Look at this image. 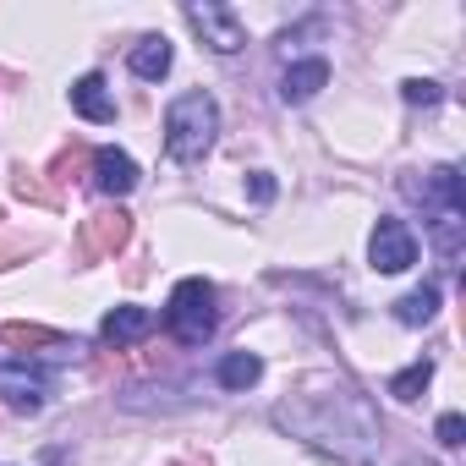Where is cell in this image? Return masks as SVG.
I'll list each match as a JSON object with an SVG mask.
<instances>
[{
	"instance_id": "cell-1",
	"label": "cell",
	"mask_w": 466,
	"mask_h": 466,
	"mask_svg": "<svg viewBox=\"0 0 466 466\" xmlns=\"http://www.w3.org/2000/svg\"><path fill=\"white\" fill-rule=\"evenodd\" d=\"M275 428L302 439L308 450L340 461V466H368L379 455V417L368 395L335 373H308L297 390L275 406Z\"/></svg>"
},
{
	"instance_id": "cell-2",
	"label": "cell",
	"mask_w": 466,
	"mask_h": 466,
	"mask_svg": "<svg viewBox=\"0 0 466 466\" xmlns=\"http://www.w3.org/2000/svg\"><path fill=\"white\" fill-rule=\"evenodd\" d=\"M214 132H219V110H214V99L203 88L170 99V110H165V148H170V159L198 165L214 148Z\"/></svg>"
},
{
	"instance_id": "cell-3",
	"label": "cell",
	"mask_w": 466,
	"mask_h": 466,
	"mask_svg": "<svg viewBox=\"0 0 466 466\" xmlns=\"http://www.w3.org/2000/svg\"><path fill=\"white\" fill-rule=\"evenodd\" d=\"M165 329L176 335V346H203L214 335V286L208 280H181L170 291V308H165Z\"/></svg>"
},
{
	"instance_id": "cell-4",
	"label": "cell",
	"mask_w": 466,
	"mask_h": 466,
	"mask_svg": "<svg viewBox=\"0 0 466 466\" xmlns=\"http://www.w3.org/2000/svg\"><path fill=\"white\" fill-rule=\"evenodd\" d=\"M400 198L417 203L422 214H461V170L455 165H433V170H406L400 176Z\"/></svg>"
},
{
	"instance_id": "cell-5",
	"label": "cell",
	"mask_w": 466,
	"mask_h": 466,
	"mask_svg": "<svg viewBox=\"0 0 466 466\" xmlns=\"http://www.w3.org/2000/svg\"><path fill=\"white\" fill-rule=\"evenodd\" d=\"M127 242H132V214H127V208H99V214H88L83 230H77V258L94 264V258L121 253Z\"/></svg>"
},
{
	"instance_id": "cell-6",
	"label": "cell",
	"mask_w": 466,
	"mask_h": 466,
	"mask_svg": "<svg viewBox=\"0 0 466 466\" xmlns=\"http://www.w3.org/2000/svg\"><path fill=\"white\" fill-rule=\"evenodd\" d=\"M368 258L379 275H400L417 264V237H411V225L406 219H379L373 225V237H368Z\"/></svg>"
},
{
	"instance_id": "cell-7",
	"label": "cell",
	"mask_w": 466,
	"mask_h": 466,
	"mask_svg": "<svg viewBox=\"0 0 466 466\" xmlns=\"http://www.w3.org/2000/svg\"><path fill=\"white\" fill-rule=\"evenodd\" d=\"M0 400L17 417H39L50 406V379L39 368H23V362H0Z\"/></svg>"
},
{
	"instance_id": "cell-8",
	"label": "cell",
	"mask_w": 466,
	"mask_h": 466,
	"mask_svg": "<svg viewBox=\"0 0 466 466\" xmlns=\"http://www.w3.org/2000/svg\"><path fill=\"white\" fill-rule=\"evenodd\" d=\"M187 23L203 34V45L214 50V56H237L242 45H248V34H242V17L237 12H225V6H187Z\"/></svg>"
},
{
	"instance_id": "cell-9",
	"label": "cell",
	"mask_w": 466,
	"mask_h": 466,
	"mask_svg": "<svg viewBox=\"0 0 466 466\" xmlns=\"http://www.w3.org/2000/svg\"><path fill=\"white\" fill-rule=\"evenodd\" d=\"M94 187L110 192V198H127V192L137 187V165H132V154H121V148H99V154H94Z\"/></svg>"
},
{
	"instance_id": "cell-10",
	"label": "cell",
	"mask_w": 466,
	"mask_h": 466,
	"mask_svg": "<svg viewBox=\"0 0 466 466\" xmlns=\"http://www.w3.org/2000/svg\"><path fill=\"white\" fill-rule=\"evenodd\" d=\"M148 329H154V313H148V308H110V313H105V324H99L105 346H116V351L137 346Z\"/></svg>"
},
{
	"instance_id": "cell-11",
	"label": "cell",
	"mask_w": 466,
	"mask_h": 466,
	"mask_svg": "<svg viewBox=\"0 0 466 466\" xmlns=\"http://www.w3.org/2000/svg\"><path fill=\"white\" fill-rule=\"evenodd\" d=\"M324 83H329V61H319V56H313V61H297V66H286V77H280V99H286V105H308Z\"/></svg>"
},
{
	"instance_id": "cell-12",
	"label": "cell",
	"mask_w": 466,
	"mask_h": 466,
	"mask_svg": "<svg viewBox=\"0 0 466 466\" xmlns=\"http://www.w3.org/2000/svg\"><path fill=\"white\" fill-rule=\"evenodd\" d=\"M72 110L77 116H88V121H116V99H110V88H105V77L99 72H88V77H77L72 83Z\"/></svg>"
},
{
	"instance_id": "cell-13",
	"label": "cell",
	"mask_w": 466,
	"mask_h": 466,
	"mask_svg": "<svg viewBox=\"0 0 466 466\" xmlns=\"http://www.w3.org/2000/svg\"><path fill=\"white\" fill-rule=\"evenodd\" d=\"M0 340H6L12 351H39V346H50V351H66V346H72L61 329H45V324H6V329H0Z\"/></svg>"
},
{
	"instance_id": "cell-14",
	"label": "cell",
	"mask_w": 466,
	"mask_h": 466,
	"mask_svg": "<svg viewBox=\"0 0 466 466\" xmlns=\"http://www.w3.org/2000/svg\"><path fill=\"white\" fill-rule=\"evenodd\" d=\"M170 61H176V56H170V39H159V34H154V39H137V50H132V72H137L143 83H159V77L170 72Z\"/></svg>"
},
{
	"instance_id": "cell-15",
	"label": "cell",
	"mask_w": 466,
	"mask_h": 466,
	"mask_svg": "<svg viewBox=\"0 0 466 466\" xmlns=\"http://www.w3.org/2000/svg\"><path fill=\"white\" fill-rule=\"evenodd\" d=\"M264 379V362L253 357V351H230V357H219V384L225 390H253Z\"/></svg>"
},
{
	"instance_id": "cell-16",
	"label": "cell",
	"mask_w": 466,
	"mask_h": 466,
	"mask_svg": "<svg viewBox=\"0 0 466 466\" xmlns=\"http://www.w3.org/2000/svg\"><path fill=\"white\" fill-rule=\"evenodd\" d=\"M439 313V286H422V291H406L400 302H395V319L406 324V329H417V324H428Z\"/></svg>"
},
{
	"instance_id": "cell-17",
	"label": "cell",
	"mask_w": 466,
	"mask_h": 466,
	"mask_svg": "<svg viewBox=\"0 0 466 466\" xmlns=\"http://www.w3.org/2000/svg\"><path fill=\"white\" fill-rule=\"evenodd\" d=\"M461 214H433V248H439V258H444V269H455L461 264Z\"/></svg>"
},
{
	"instance_id": "cell-18",
	"label": "cell",
	"mask_w": 466,
	"mask_h": 466,
	"mask_svg": "<svg viewBox=\"0 0 466 466\" xmlns=\"http://www.w3.org/2000/svg\"><path fill=\"white\" fill-rule=\"evenodd\" d=\"M428 384H433V362H411V368H400V373L390 379V395H395V400H422Z\"/></svg>"
},
{
	"instance_id": "cell-19",
	"label": "cell",
	"mask_w": 466,
	"mask_h": 466,
	"mask_svg": "<svg viewBox=\"0 0 466 466\" xmlns=\"http://www.w3.org/2000/svg\"><path fill=\"white\" fill-rule=\"evenodd\" d=\"M12 187H17V198H28V203H45V208H56V203H61V187H50L39 170H17V176H12Z\"/></svg>"
},
{
	"instance_id": "cell-20",
	"label": "cell",
	"mask_w": 466,
	"mask_h": 466,
	"mask_svg": "<svg viewBox=\"0 0 466 466\" xmlns=\"http://www.w3.org/2000/svg\"><path fill=\"white\" fill-rule=\"evenodd\" d=\"M400 94H406V105H439V99H444V88H439V83H428V77H406V83H400Z\"/></svg>"
},
{
	"instance_id": "cell-21",
	"label": "cell",
	"mask_w": 466,
	"mask_h": 466,
	"mask_svg": "<svg viewBox=\"0 0 466 466\" xmlns=\"http://www.w3.org/2000/svg\"><path fill=\"white\" fill-rule=\"evenodd\" d=\"M83 165H94V154L83 148V143H72V148H61V159H56V181H72Z\"/></svg>"
},
{
	"instance_id": "cell-22",
	"label": "cell",
	"mask_w": 466,
	"mask_h": 466,
	"mask_svg": "<svg viewBox=\"0 0 466 466\" xmlns=\"http://www.w3.org/2000/svg\"><path fill=\"white\" fill-rule=\"evenodd\" d=\"M433 433H439V444H444V450H461V444H466V417H461V411H444Z\"/></svg>"
},
{
	"instance_id": "cell-23",
	"label": "cell",
	"mask_w": 466,
	"mask_h": 466,
	"mask_svg": "<svg viewBox=\"0 0 466 466\" xmlns=\"http://www.w3.org/2000/svg\"><path fill=\"white\" fill-rule=\"evenodd\" d=\"M34 248H39L34 237H0V269H12V264H17V258H28Z\"/></svg>"
},
{
	"instance_id": "cell-24",
	"label": "cell",
	"mask_w": 466,
	"mask_h": 466,
	"mask_svg": "<svg viewBox=\"0 0 466 466\" xmlns=\"http://www.w3.org/2000/svg\"><path fill=\"white\" fill-rule=\"evenodd\" d=\"M248 192H253V203H269V198H275V176H269V170H253Z\"/></svg>"
},
{
	"instance_id": "cell-25",
	"label": "cell",
	"mask_w": 466,
	"mask_h": 466,
	"mask_svg": "<svg viewBox=\"0 0 466 466\" xmlns=\"http://www.w3.org/2000/svg\"><path fill=\"white\" fill-rule=\"evenodd\" d=\"M406 466H433V461H406Z\"/></svg>"
}]
</instances>
